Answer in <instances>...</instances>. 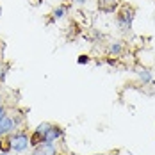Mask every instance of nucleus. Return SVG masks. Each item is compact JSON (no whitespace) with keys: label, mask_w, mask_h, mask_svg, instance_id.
<instances>
[{"label":"nucleus","mask_w":155,"mask_h":155,"mask_svg":"<svg viewBox=\"0 0 155 155\" xmlns=\"http://www.w3.org/2000/svg\"><path fill=\"white\" fill-rule=\"evenodd\" d=\"M7 137H9V143H11V152L13 153H25L31 148V139H29L27 130L18 128L13 134H9Z\"/></svg>","instance_id":"nucleus-1"},{"label":"nucleus","mask_w":155,"mask_h":155,"mask_svg":"<svg viewBox=\"0 0 155 155\" xmlns=\"http://www.w3.org/2000/svg\"><path fill=\"white\" fill-rule=\"evenodd\" d=\"M134 18H136V9L130 7V5H121L118 11H116V23H118V29L123 32V34H128L130 29H132V23H134Z\"/></svg>","instance_id":"nucleus-2"},{"label":"nucleus","mask_w":155,"mask_h":155,"mask_svg":"<svg viewBox=\"0 0 155 155\" xmlns=\"http://www.w3.org/2000/svg\"><path fill=\"white\" fill-rule=\"evenodd\" d=\"M15 130H18V125H16L13 114L7 110V114L0 118V137H5V136L13 134Z\"/></svg>","instance_id":"nucleus-3"},{"label":"nucleus","mask_w":155,"mask_h":155,"mask_svg":"<svg viewBox=\"0 0 155 155\" xmlns=\"http://www.w3.org/2000/svg\"><path fill=\"white\" fill-rule=\"evenodd\" d=\"M59 146L57 143H41L32 148V155H57Z\"/></svg>","instance_id":"nucleus-4"},{"label":"nucleus","mask_w":155,"mask_h":155,"mask_svg":"<svg viewBox=\"0 0 155 155\" xmlns=\"http://www.w3.org/2000/svg\"><path fill=\"white\" fill-rule=\"evenodd\" d=\"M107 54H109V57H116V59H120V57L125 54V43L123 41H120V39L110 41V43L107 45Z\"/></svg>","instance_id":"nucleus-5"},{"label":"nucleus","mask_w":155,"mask_h":155,"mask_svg":"<svg viewBox=\"0 0 155 155\" xmlns=\"http://www.w3.org/2000/svg\"><path fill=\"white\" fill-rule=\"evenodd\" d=\"M98 9L102 13H116L118 11V0H98Z\"/></svg>","instance_id":"nucleus-6"},{"label":"nucleus","mask_w":155,"mask_h":155,"mask_svg":"<svg viewBox=\"0 0 155 155\" xmlns=\"http://www.w3.org/2000/svg\"><path fill=\"white\" fill-rule=\"evenodd\" d=\"M68 11H70V5H57V7L52 11V18L48 20V23H54V21L62 20L64 16L68 15Z\"/></svg>","instance_id":"nucleus-7"},{"label":"nucleus","mask_w":155,"mask_h":155,"mask_svg":"<svg viewBox=\"0 0 155 155\" xmlns=\"http://www.w3.org/2000/svg\"><path fill=\"white\" fill-rule=\"evenodd\" d=\"M136 73H137V78H139V82L143 84V86L153 82V75H152V71H150L148 68H137Z\"/></svg>","instance_id":"nucleus-8"},{"label":"nucleus","mask_w":155,"mask_h":155,"mask_svg":"<svg viewBox=\"0 0 155 155\" xmlns=\"http://www.w3.org/2000/svg\"><path fill=\"white\" fill-rule=\"evenodd\" d=\"M0 152H11V143H9V137H0Z\"/></svg>","instance_id":"nucleus-9"},{"label":"nucleus","mask_w":155,"mask_h":155,"mask_svg":"<svg viewBox=\"0 0 155 155\" xmlns=\"http://www.w3.org/2000/svg\"><path fill=\"white\" fill-rule=\"evenodd\" d=\"M77 62H78V64H89V62H91V57H89V55H86V54H82V55H78Z\"/></svg>","instance_id":"nucleus-10"},{"label":"nucleus","mask_w":155,"mask_h":155,"mask_svg":"<svg viewBox=\"0 0 155 155\" xmlns=\"http://www.w3.org/2000/svg\"><path fill=\"white\" fill-rule=\"evenodd\" d=\"M7 110H9L7 105H5L4 102H0V118H2V116H5V114H7Z\"/></svg>","instance_id":"nucleus-11"},{"label":"nucleus","mask_w":155,"mask_h":155,"mask_svg":"<svg viewBox=\"0 0 155 155\" xmlns=\"http://www.w3.org/2000/svg\"><path fill=\"white\" fill-rule=\"evenodd\" d=\"M71 2H73V4H77V5H86L89 0H71Z\"/></svg>","instance_id":"nucleus-12"},{"label":"nucleus","mask_w":155,"mask_h":155,"mask_svg":"<svg viewBox=\"0 0 155 155\" xmlns=\"http://www.w3.org/2000/svg\"><path fill=\"white\" fill-rule=\"evenodd\" d=\"M0 155H15L13 152H0Z\"/></svg>","instance_id":"nucleus-13"},{"label":"nucleus","mask_w":155,"mask_h":155,"mask_svg":"<svg viewBox=\"0 0 155 155\" xmlns=\"http://www.w3.org/2000/svg\"><path fill=\"white\" fill-rule=\"evenodd\" d=\"M0 102H4V100H2V94H0Z\"/></svg>","instance_id":"nucleus-14"},{"label":"nucleus","mask_w":155,"mask_h":155,"mask_svg":"<svg viewBox=\"0 0 155 155\" xmlns=\"http://www.w3.org/2000/svg\"><path fill=\"white\" fill-rule=\"evenodd\" d=\"M94 155H105V153H94Z\"/></svg>","instance_id":"nucleus-15"}]
</instances>
